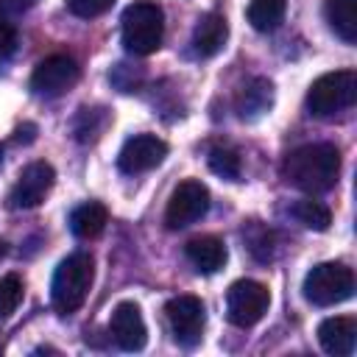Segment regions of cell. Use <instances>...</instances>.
<instances>
[{
  "mask_svg": "<svg viewBox=\"0 0 357 357\" xmlns=\"http://www.w3.org/2000/svg\"><path fill=\"white\" fill-rule=\"evenodd\" d=\"M282 170L293 187H298L310 195L329 192L340 176V151L329 142L301 145V148L287 153Z\"/></svg>",
  "mask_w": 357,
  "mask_h": 357,
  "instance_id": "1",
  "label": "cell"
},
{
  "mask_svg": "<svg viewBox=\"0 0 357 357\" xmlns=\"http://www.w3.org/2000/svg\"><path fill=\"white\" fill-rule=\"evenodd\" d=\"M92 279H95V262L86 251H78V254H70L67 259H61L53 273V282H50V301H53L56 312L70 315V312L81 310V304L89 296Z\"/></svg>",
  "mask_w": 357,
  "mask_h": 357,
  "instance_id": "2",
  "label": "cell"
},
{
  "mask_svg": "<svg viewBox=\"0 0 357 357\" xmlns=\"http://www.w3.org/2000/svg\"><path fill=\"white\" fill-rule=\"evenodd\" d=\"M123 45L134 56H151L165 36V11L153 0H137L123 11Z\"/></svg>",
  "mask_w": 357,
  "mask_h": 357,
  "instance_id": "3",
  "label": "cell"
},
{
  "mask_svg": "<svg viewBox=\"0 0 357 357\" xmlns=\"http://www.w3.org/2000/svg\"><path fill=\"white\" fill-rule=\"evenodd\" d=\"M357 100V73L335 70L318 75L307 89V109L315 117H332Z\"/></svg>",
  "mask_w": 357,
  "mask_h": 357,
  "instance_id": "4",
  "label": "cell"
},
{
  "mask_svg": "<svg viewBox=\"0 0 357 357\" xmlns=\"http://www.w3.org/2000/svg\"><path fill=\"white\" fill-rule=\"evenodd\" d=\"M304 298L315 307H335L354 293V273L343 262H321L304 276Z\"/></svg>",
  "mask_w": 357,
  "mask_h": 357,
  "instance_id": "5",
  "label": "cell"
},
{
  "mask_svg": "<svg viewBox=\"0 0 357 357\" xmlns=\"http://www.w3.org/2000/svg\"><path fill=\"white\" fill-rule=\"evenodd\" d=\"M268 304H271V293L262 282L240 279L226 293V318L234 326L248 329L262 321V315L268 312Z\"/></svg>",
  "mask_w": 357,
  "mask_h": 357,
  "instance_id": "6",
  "label": "cell"
},
{
  "mask_svg": "<svg viewBox=\"0 0 357 357\" xmlns=\"http://www.w3.org/2000/svg\"><path fill=\"white\" fill-rule=\"evenodd\" d=\"M81 75V67L73 56H64V53H53L47 59H42L33 73H31V89L42 98H56V95H64L67 89L75 86Z\"/></svg>",
  "mask_w": 357,
  "mask_h": 357,
  "instance_id": "7",
  "label": "cell"
},
{
  "mask_svg": "<svg viewBox=\"0 0 357 357\" xmlns=\"http://www.w3.org/2000/svg\"><path fill=\"white\" fill-rule=\"evenodd\" d=\"M165 315H167L170 332H173L178 346L192 349V346L201 343L204 324H206V312H204L201 298H195V296H176V298L167 301Z\"/></svg>",
  "mask_w": 357,
  "mask_h": 357,
  "instance_id": "8",
  "label": "cell"
},
{
  "mask_svg": "<svg viewBox=\"0 0 357 357\" xmlns=\"http://www.w3.org/2000/svg\"><path fill=\"white\" fill-rule=\"evenodd\" d=\"M209 209V190L195 181V178H187L181 181L170 201H167V209H165V223L167 229H184V226H192L195 220H201Z\"/></svg>",
  "mask_w": 357,
  "mask_h": 357,
  "instance_id": "9",
  "label": "cell"
},
{
  "mask_svg": "<svg viewBox=\"0 0 357 357\" xmlns=\"http://www.w3.org/2000/svg\"><path fill=\"white\" fill-rule=\"evenodd\" d=\"M56 181V170L47 162H31L22 167V173L17 176L11 192H8V206L11 209H33L45 201V195L50 192Z\"/></svg>",
  "mask_w": 357,
  "mask_h": 357,
  "instance_id": "10",
  "label": "cell"
},
{
  "mask_svg": "<svg viewBox=\"0 0 357 357\" xmlns=\"http://www.w3.org/2000/svg\"><path fill=\"white\" fill-rule=\"evenodd\" d=\"M167 156V142L153 137V134H134L123 142L120 153H117V167L128 176L153 170L156 165H162Z\"/></svg>",
  "mask_w": 357,
  "mask_h": 357,
  "instance_id": "11",
  "label": "cell"
},
{
  "mask_svg": "<svg viewBox=\"0 0 357 357\" xmlns=\"http://www.w3.org/2000/svg\"><path fill=\"white\" fill-rule=\"evenodd\" d=\"M109 332L114 337V343L123 351H139L148 340V329L142 321V312L134 301H120L112 310V321H109Z\"/></svg>",
  "mask_w": 357,
  "mask_h": 357,
  "instance_id": "12",
  "label": "cell"
},
{
  "mask_svg": "<svg viewBox=\"0 0 357 357\" xmlns=\"http://www.w3.org/2000/svg\"><path fill=\"white\" fill-rule=\"evenodd\" d=\"M318 343L332 357H349L357 346V321L351 315H335V318L321 321Z\"/></svg>",
  "mask_w": 357,
  "mask_h": 357,
  "instance_id": "13",
  "label": "cell"
},
{
  "mask_svg": "<svg viewBox=\"0 0 357 357\" xmlns=\"http://www.w3.org/2000/svg\"><path fill=\"white\" fill-rule=\"evenodd\" d=\"M226 39H229V22H226V17L218 14V11H206V14L195 22V28H192V47H195V53L204 56V59L220 53L223 45H226Z\"/></svg>",
  "mask_w": 357,
  "mask_h": 357,
  "instance_id": "14",
  "label": "cell"
},
{
  "mask_svg": "<svg viewBox=\"0 0 357 357\" xmlns=\"http://www.w3.org/2000/svg\"><path fill=\"white\" fill-rule=\"evenodd\" d=\"M184 254L187 259L192 262V268L198 273H215L226 265L229 259V251H226V243L215 234H201V237H192L187 245H184Z\"/></svg>",
  "mask_w": 357,
  "mask_h": 357,
  "instance_id": "15",
  "label": "cell"
},
{
  "mask_svg": "<svg viewBox=\"0 0 357 357\" xmlns=\"http://www.w3.org/2000/svg\"><path fill=\"white\" fill-rule=\"evenodd\" d=\"M273 106V84L268 78H251L237 95V114L243 120H257Z\"/></svg>",
  "mask_w": 357,
  "mask_h": 357,
  "instance_id": "16",
  "label": "cell"
},
{
  "mask_svg": "<svg viewBox=\"0 0 357 357\" xmlns=\"http://www.w3.org/2000/svg\"><path fill=\"white\" fill-rule=\"evenodd\" d=\"M106 220H109L106 206L98 204V201H86V204H81L70 212V231L81 240H95V237L103 234Z\"/></svg>",
  "mask_w": 357,
  "mask_h": 357,
  "instance_id": "17",
  "label": "cell"
},
{
  "mask_svg": "<svg viewBox=\"0 0 357 357\" xmlns=\"http://www.w3.org/2000/svg\"><path fill=\"white\" fill-rule=\"evenodd\" d=\"M326 22L346 42H357V0H326Z\"/></svg>",
  "mask_w": 357,
  "mask_h": 357,
  "instance_id": "18",
  "label": "cell"
},
{
  "mask_svg": "<svg viewBox=\"0 0 357 357\" xmlns=\"http://www.w3.org/2000/svg\"><path fill=\"white\" fill-rule=\"evenodd\" d=\"M284 8H287V0H251L245 17L254 31L268 33V31L279 28V22L284 20Z\"/></svg>",
  "mask_w": 357,
  "mask_h": 357,
  "instance_id": "19",
  "label": "cell"
},
{
  "mask_svg": "<svg viewBox=\"0 0 357 357\" xmlns=\"http://www.w3.org/2000/svg\"><path fill=\"white\" fill-rule=\"evenodd\" d=\"M106 120H109V114H106L103 106H92V109L84 106V109H78L75 123H73L75 139L78 142H95L100 137V131L106 128Z\"/></svg>",
  "mask_w": 357,
  "mask_h": 357,
  "instance_id": "20",
  "label": "cell"
},
{
  "mask_svg": "<svg viewBox=\"0 0 357 357\" xmlns=\"http://www.w3.org/2000/svg\"><path fill=\"white\" fill-rule=\"evenodd\" d=\"M293 215H296L298 223H304V226L312 229V231H326L329 223H332L329 206H324V204L315 201V198H301V201H296Z\"/></svg>",
  "mask_w": 357,
  "mask_h": 357,
  "instance_id": "21",
  "label": "cell"
},
{
  "mask_svg": "<svg viewBox=\"0 0 357 357\" xmlns=\"http://www.w3.org/2000/svg\"><path fill=\"white\" fill-rule=\"evenodd\" d=\"M209 170H212L215 176L226 178V181H237V178H240V170H243L237 151L229 148V145H215V148L209 151Z\"/></svg>",
  "mask_w": 357,
  "mask_h": 357,
  "instance_id": "22",
  "label": "cell"
},
{
  "mask_svg": "<svg viewBox=\"0 0 357 357\" xmlns=\"http://www.w3.org/2000/svg\"><path fill=\"white\" fill-rule=\"evenodd\" d=\"M20 301H22V282H20V276H14V273L3 276L0 279V321L8 318L20 307Z\"/></svg>",
  "mask_w": 357,
  "mask_h": 357,
  "instance_id": "23",
  "label": "cell"
},
{
  "mask_svg": "<svg viewBox=\"0 0 357 357\" xmlns=\"http://www.w3.org/2000/svg\"><path fill=\"white\" fill-rule=\"evenodd\" d=\"M64 3H67V8H70L75 17H81V20L100 17V14H106V11L114 6V0H64Z\"/></svg>",
  "mask_w": 357,
  "mask_h": 357,
  "instance_id": "24",
  "label": "cell"
},
{
  "mask_svg": "<svg viewBox=\"0 0 357 357\" xmlns=\"http://www.w3.org/2000/svg\"><path fill=\"white\" fill-rule=\"evenodd\" d=\"M14 50H17V28L6 17H0V59H8Z\"/></svg>",
  "mask_w": 357,
  "mask_h": 357,
  "instance_id": "25",
  "label": "cell"
},
{
  "mask_svg": "<svg viewBox=\"0 0 357 357\" xmlns=\"http://www.w3.org/2000/svg\"><path fill=\"white\" fill-rule=\"evenodd\" d=\"M36 0H0V14H22L33 6Z\"/></svg>",
  "mask_w": 357,
  "mask_h": 357,
  "instance_id": "26",
  "label": "cell"
},
{
  "mask_svg": "<svg viewBox=\"0 0 357 357\" xmlns=\"http://www.w3.org/2000/svg\"><path fill=\"white\" fill-rule=\"evenodd\" d=\"M6 251H8V248H6V243H3V240H0V259H3V257H6Z\"/></svg>",
  "mask_w": 357,
  "mask_h": 357,
  "instance_id": "27",
  "label": "cell"
},
{
  "mask_svg": "<svg viewBox=\"0 0 357 357\" xmlns=\"http://www.w3.org/2000/svg\"><path fill=\"white\" fill-rule=\"evenodd\" d=\"M0 162H3V148H0Z\"/></svg>",
  "mask_w": 357,
  "mask_h": 357,
  "instance_id": "28",
  "label": "cell"
}]
</instances>
